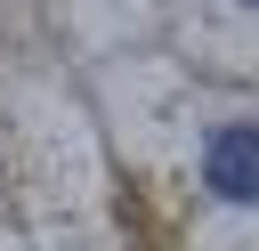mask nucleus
<instances>
[{"instance_id": "nucleus-1", "label": "nucleus", "mask_w": 259, "mask_h": 251, "mask_svg": "<svg viewBox=\"0 0 259 251\" xmlns=\"http://www.w3.org/2000/svg\"><path fill=\"white\" fill-rule=\"evenodd\" d=\"M202 186L219 202H259V121H219L202 138Z\"/></svg>"}, {"instance_id": "nucleus-2", "label": "nucleus", "mask_w": 259, "mask_h": 251, "mask_svg": "<svg viewBox=\"0 0 259 251\" xmlns=\"http://www.w3.org/2000/svg\"><path fill=\"white\" fill-rule=\"evenodd\" d=\"M251 8H259V0H251Z\"/></svg>"}]
</instances>
